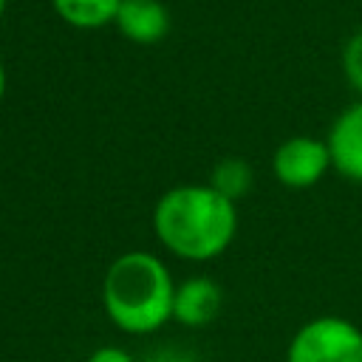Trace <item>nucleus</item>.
Wrapping results in <instances>:
<instances>
[{
    "mask_svg": "<svg viewBox=\"0 0 362 362\" xmlns=\"http://www.w3.org/2000/svg\"><path fill=\"white\" fill-rule=\"evenodd\" d=\"M206 184H209L212 189H218L223 198H229V201L238 204V201L252 189V184H255V170H252V164H249L246 158L226 156V158H221V161L212 167Z\"/></svg>",
    "mask_w": 362,
    "mask_h": 362,
    "instance_id": "9",
    "label": "nucleus"
},
{
    "mask_svg": "<svg viewBox=\"0 0 362 362\" xmlns=\"http://www.w3.org/2000/svg\"><path fill=\"white\" fill-rule=\"evenodd\" d=\"M153 232L170 255L206 263L221 257L235 240L238 204L209 184H178L156 201Z\"/></svg>",
    "mask_w": 362,
    "mask_h": 362,
    "instance_id": "1",
    "label": "nucleus"
},
{
    "mask_svg": "<svg viewBox=\"0 0 362 362\" xmlns=\"http://www.w3.org/2000/svg\"><path fill=\"white\" fill-rule=\"evenodd\" d=\"M6 6H8V0H0V20H3V14H6Z\"/></svg>",
    "mask_w": 362,
    "mask_h": 362,
    "instance_id": "14",
    "label": "nucleus"
},
{
    "mask_svg": "<svg viewBox=\"0 0 362 362\" xmlns=\"http://www.w3.org/2000/svg\"><path fill=\"white\" fill-rule=\"evenodd\" d=\"M342 74L348 85L362 93V31L351 34L342 48Z\"/></svg>",
    "mask_w": 362,
    "mask_h": 362,
    "instance_id": "10",
    "label": "nucleus"
},
{
    "mask_svg": "<svg viewBox=\"0 0 362 362\" xmlns=\"http://www.w3.org/2000/svg\"><path fill=\"white\" fill-rule=\"evenodd\" d=\"M331 170V153L325 139L291 136L277 144L272 156V175L288 189H308Z\"/></svg>",
    "mask_w": 362,
    "mask_h": 362,
    "instance_id": "4",
    "label": "nucleus"
},
{
    "mask_svg": "<svg viewBox=\"0 0 362 362\" xmlns=\"http://www.w3.org/2000/svg\"><path fill=\"white\" fill-rule=\"evenodd\" d=\"M122 0H51L57 17L74 28L93 31L102 25H113Z\"/></svg>",
    "mask_w": 362,
    "mask_h": 362,
    "instance_id": "8",
    "label": "nucleus"
},
{
    "mask_svg": "<svg viewBox=\"0 0 362 362\" xmlns=\"http://www.w3.org/2000/svg\"><path fill=\"white\" fill-rule=\"evenodd\" d=\"M328 153L331 170H337L345 181L362 184V99L348 105L328 130Z\"/></svg>",
    "mask_w": 362,
    "mask_h": 362,
    "instance_id": "5",
    "label": "nucleus"
},
{
    "mask_svg": "<svg viewBox=\"0 0 362 362\" xmlns=\"http://www.w3.org/2000/svg\"><path fill=\"white\" fill-rule=\"evenodd\" d=\"M6 88H8V76H6V65H3V59H0V102H3V96H6Z\"/></svg>",
    "mask_w": 362,
    "mask_h": 362,
    "instance_id": "13",
    "label": "nucleus"
},
{
    "mask_svg": "<svg viewBox=\"0 0 362 362\" xmlns=\"http://www.w3.org/2000/svg\"><path fill=\"white\" fill-rule=\"evenodd\" d=\"M170 8L161 0H122L113 25L136 45H156L170 34Z\"/></svg>",
    "mask_w": 362,
    "mask_h": 362,
    "instance_id": "7",
    "label": "nucleus"
},
{
    "mask_svg": "<svg viewBox=\"0 0 362 362\" xmlns=\"http://www.w3.org/2000/svg\"><path fill=\"white\" fill-rule=\"evenodd\" d=\"M139 362H201V356H198V354H192V351H187V348L164 345V348L150 351V354H147L144 359H139Z\"/></svg>",
    "mask_w": 362,
    "mask_h": 362,
    "instance_id": "11",
    "label": "nucleus"
},
{
    "mask_svg": "<svg viewBox=\"0 0 362 362\" xmlns=\"http://www.w3.org/2000/svg\"><path fill=\"white\" fill-rule=\"evenodd\" d=\"M286 362H362V328L337 314L314 317L294 331Z\"/></svg>",
    "mask_w": 362,
    "mask_h": 362,
    "instance_id": "3",
    "label": "nucleus"
},
{
    "mask_svg": "<svg viewBox=\"0 0 362 362\" xmlns=\"http://www.w3.org/2000/svg\"><path fill=\"white\" fill-rule=\"evenodd\" d=\"M85 362H139L130 351H124V348H119V345H102V348H96Z\"/></svg>",
    "mask_w": 362,
    "mask_h": 362,
    "instance_id": "12",
    "label": "nucleus"
},
{
    "mask_svg": "<svg viewBox=\"0 0 362 362\" xmlns=\"http://www.w3.org/2000/svg\"><path fill=\"white\" fill-rule=\"evenodd\" d=\"M221 286L212 277H187L175 283L173 297V322L184 328H204L209 325L221 311Z\"/></svg>",
    "mask_w": 362,
    "mask_h": 362,
    "instance_id": "6",
    "label": "nucleus"
},
{
    "mask_svg": "<svg viewBox=\"0 0 362 362\" xmlns=\"http://www.w3.org/2000/svg\"><path fill=\"white\" fill-rule=\"evenodd\" d=\"M175 280L164 260L144 249L122 252L102 277V308L107 320L133 337L156 334L173 320Z\"/></svg>",
    "mask_w": 362,
    "mask_h": 362,
    "instance_id": "2",
    "label": "nucleus"
}]
</instances>
